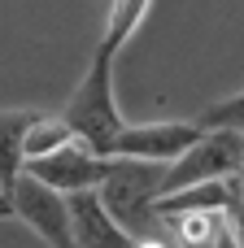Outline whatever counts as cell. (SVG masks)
Wrapping results in <instances>:
<instances>
[{"instance_id": "cell-1", "label": "cell", "mask_w": 244, "mask_h": 248, "mask_svg": "<svg viewBox=\"0 0 244 248\" xmlns=\"http://www.w3.org/2000/svg\"><path fill=\"white\" fill-rule=\"evenodd\" d=\"M162 170L153 161H127V157H109V170L96 187L105 214L131 235H166V218H157V196H162Z\"/></svg>"}, {"instance_id": "cell-2", "label": "cell", "mask_w": 244, "mask_h": 248, "mask_svg": "<svg viewBox=\"0 0 244 248\" xmlns=\"http://www.w3.org/2000/svg\"><path fill=\"white\" fill-rule=\"evenodd\" d=\"M114 57H118V52H109V48L96 44V57H92L83 83L70 92L65 109L57 113V118L74 131V140H79L83 148H92L96 157H109L114 135L127 126L122 113H118V100H114Z\"/></svg>"}, {"instance_id": "cell-3", "label": "cell", "mask_w": 244, "mask_h": 248, "mask_svg": "<svg viewBox=\"0 0 244 248\" xmlns=\"http://www.w3.org/2000/svg\"><path fill=\"white\" fill-rule=\"evenodd\" d=\"M240 161H244V131H205L192 148H183L162 170V196L192 187V183H214V179L240 174Z\"/></svg>"}, {"instance_id": "cell-4", "label": "cell", "mask_w": 244, "mask_h": 248, "mask_svg": "<svg viewBox=\"0 0 244 248\" xmlns=\"http://www.w3.org/2000/svg\"><path fill=\"white\" fill-rule=\"evenodd\" d=\"M9 218L26 222L48 248H74L70 244V214H65V196L44 187L31 174H17V183L9 187Z\"/></svg>"}, {"instance_id": "cell-5", "label": "cell", "mask_w": 244, "mask_h": 248, "mask_svg": "<svg viewBox=\"0 0 244 248\" xmlns=\"http://www.w3.org/2000/svg\"><path fill=\"white\" fill-rule=\"evenodd\" d=\"M205 131L183 118V122H135L122 126L109 144V157H127V161H153V166H170L183 148H192Z\"/></svg>"}, {"instance_id": "cell-6", "label": "cell", "mask_w": 244, "mask_h": 248, "mask_svg": "<svg viewBox=\"0 0 244 248\" xmlns=\"http://www.w3.org/2000/svg\"><path fill=\"white\" fill-rule=\"evenodd\" d=\"M105 170H109V157H96V153L83 148L79 140L65 144V148H57V153H48V157H31V161H22V174L39 179L44 187H52V192H61V196L96 192L100 179H105Z\"/></svg>"}, {"instance_id": "cell-7", "label": "cell", "mask_w": 244, "mask_h": 248, "mask_svg": "<svg viewBox=\"0 0 244 248\" xmlns=\"http://www.w3.org/2000/svg\"><path fill=\"white\" fill-rule=\"evenodd\" d=\"M65 214H70V244L74 248H131V235L105 214L96 192L65 196Z\"/></svg>"}, {"instance_id": "cell-8", "label": "cell", "mask_w": 244, "mask_h": 248, "mask_svg": "<svg viewBox=\"0 0 244 248\" xmlns=\"http://www.w3.org/2000/svg\"><path fill=\"white\" fill-rule=\"evenodd\" d=\"M39 118V109H0V192L9 196V187L17 183L22 174V140H26V126Z\"/></svg>"}, {"instance_id": "cell-9", "label": "cell", "mask_w": 244, "mask_h": 248, "mask_svg": "<svg viewBox=\"0 0 244 248\" xmlns=\"http://www.w3.org/2000/svg\"><path fill=\"white\" fill-rule=\"evenodd\" d=\"M227 227L231 222L214 209H192V214H170L166 218V235H170L175 248H214Z\"/></svg>"}, {"instance_id": "cell-10", "label": "cell", "mask_w": 244, "mask_h": 248, "mask_svg": "<svg viewBox=\"0 0 244 248\" xmlns=\"http://www.w3.org/2000/svg\"><path fill=\"white\" fill-rule=\"evenodd\" d=\"M148 4H153V0H109L105 31H100V48L118 52V48H122V44H127V39L140 31V22H144Z\"/></svg>"}, {"instance_id": "cell-11", "label": "cell", "mask_w": 244, "mask_h": 248, "mask_svg": "<svg viewBox=\"0 0 244 248\" xmlns=\"http://www.w3.org/2000/svg\"><path fill=\"white\" fill-rule=\"evenodd\" d=\"M65 144H74V131H70V126H65L57 113H39V118L26 126L22 153H26V161H31V157H48V153L65 148Z\"/></svg>"}, {"instance_id": "cell-12", "label": "cell", "mask_w": 244, "mask_h": 248, "mask_svg": "<svg viewBox=\"0 0 244 248\" xmlns=\"http://www.w3.org/2000/svg\"><path fill=\"white\" fill-rule=\"evenodd\" d=\"M240 118H244V100H240V92H236V96H227V100L201 109L192 122H196L201 131H240Z\"/></svg>"}, {"instance_id": "cell-13", "label": "cell", "mask_w": 244, "mask_h": 248, "mask_svg": "<svg viewBox=\"0 0 244 248\" xmlns=\"http://www.w3.org/2000/svg\"><path fill=\"white\" fill-rule=\"evenodd\" d=\"M214 248H240V231H236V227H227V231L218 235V244H214Z\"/></svg>"}, {"instance_id": "cell-14", "label": "cell", "mask_w": 244, "mask_h": 248, "mask_svg": "<svg viewBox=\"0 0 244 248\" xmlns=\"http://www.w3.org/2000/svg\"><path fill=\"white\" fill-rule=\"evenodd\" d=\"M0 218H9V201H4V192H0Z\"/></svg>"}]
</instances>
